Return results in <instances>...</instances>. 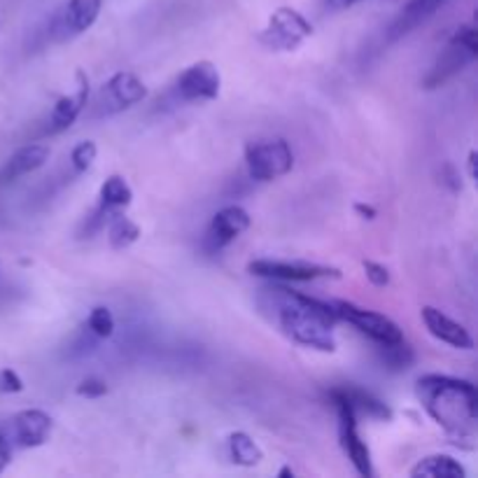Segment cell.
Listing matches in <instances>:
<instances>
[{"label":"cell","mask_w":478,"mask_h":478,"mask_svg":"<svg viewBox=\"0 0 478 478\" xmlns=\"http://www.w3.org/2000/svg\"><path fill=\"white\" fill-rule=\"evenodd\" d=\"M416 395L427 416L443 427L455 446L472 448L476 439L478 392L472 380L427 373L416 383Z\"/></svg>","instance_id":"1"},{"label":"cell","mask_w":478,"mask_h":478,"mask_svg":"<svg viewBox=\"0 0 478 478\" xmlns=\"http://www.w3.org/2000/svg\"><path fill=\"white\" fill-rule=\"evenodd\" d=\"M269 292L278 327L283 329L285 336H290L299 346L313 348L320 353L336 350L333 325L339 317L333 313L332 303L285 287H273Z\"/></svg>","instance_id":"2"},{"label":"cell","mask_w":478,"mask_h":478,"mask_svg":"<svg viewBox=\"0 0 478 478\" xmlns=\"http://www.w3.org/2000/svg\"><path fill=\"white\" fill-rule=\"evenodd\" d=\"M478 57V38H476V26L474 24H462L458 31L451 35L448 44L441 50L436 61L432 63L427 77L422 80L425 89H439L453 80L459 70H465L472 61Z\"/></svg>","instance_id":"3"},{"label":"cell","mask_w":478,"mask_h":478,"mask_svg":"<svg viewBox=\"0 0 478 478\" xmlns=\"http://www.w3.org/2000/svg\"><path fill=\"white\" fill-rule=\"evenodd\" d=\"M313 35V24L294 7H278L259 33V43L270 51H294Z\"/></svg>","instance_id":"4"},{"label":"cell","mask_w":478,"mask_h":478,"mask_svg":"<svg viewBox=\"0 0 478 478\" xmlns=\"http://www.w3.org/2000/svg\"><path fill=\"white\" fill-rule=\"evenodd\" d=\"M247 176L257 183H270L278 177L287 176L294 166V152L290 143L283 138L259 140L246 150Z\"/></svg>","instance_id":"5"},{"label":"cell","mask_w":478,"mask_h":478,"mask_svg":"<svg viewBox=\"0 0 478 478\" xmlns=\"http://www.w3.org/2000/svg\"><path fill=\"white\" fill-rule=\"evenodd\" d=\"M329 399H332L333 409H336V416H339V439L341 446L346 451V455L350 458L353 466L357 469L362 476L372 478L373 466H372V451L366 446L362 436L357 432V413L353 411V406L348 404V399L341 395L336 388L329 392Z\"/></svg>","instance_id":"6"},{"label":"cell","mask_w":478,"mask_h":478,"mask_svg":"<svg viewBox=\"0 0 478 478\" xmlns=\"http://www.w3.org/2000/svg\"><path fill=\"white\" fill-rule=\"evenodd\" d=\"M332 309L339 322L353 325L359 333H364L366 339H372L373 343H396V341L404 339L402 327L395 320H390L388 315L376 313L372 309H362V306L350 302H332Z\"/></svg>","instance_id":"7"},{"label":"cell","mask_w":478,"mask_h":478,"mask_svg":"<svg viewBox=\"0 0 478 478\" xmlns=\"http://www.w3.org/2000/svg\"><path fill=\"white\" fill-rule=\"evenodd\" d=\"M103 0H66L50 21V35L54 43H68L80 38L96 24Z\"/></svg>","instance_id":"8"},{"label":"cell","mask_w":478,"mask_h":478,"mask_svg":"<svg viewBox=\"0 0 478 478\" xmlns=\"http://www.w3.org/2000/svg\"><path fill=\"white\" fill-rule=\"evenodd\" d=\"M147 98V87L143 84V80L133 75V73H126L120 70L114 73L110 80L101 87L98 96H96V114H117L124 113L129 107L138 106Z\"/></svg>","instance_id":"9"},{"label":"cell","mask_w":478,"mask_h":478,"mask_svg":"<svg viewBox=\"0 0 478 478\" xmlns=\"http://www.w3.org/2000/svg\"><path fill=\"white\" fill-rule=\"evenodd\" d=\"M252 276L278 280V283H310L320 278H341V270L333 266L310 264V262H280V259H255L247 264Z\"/></svg>","instance_id":"10"},{"label":"cell","mask_w":478,"mask_h":478,"mask_svg":"<svg viewBox=\"0 0 478 478\" xmlns=\"http://www.w3.org/2000/svg\"><path fill=\"white\" fill-rule=\"evenodd\" d=\"M51 427H54V420H51L50 413L40 409H26L20 411L3 429H5L12 448H24L26 451V448L44 446L51 436Z\"/></svg>","instance_id":"11"},{"label":"cell","mask_w":478,"mask_h":478,"mask_svg":"<svg viewBox=\"0 0 478 478\" xmlns=\"http://www.w3.org/2000/svg\"><path fill=\"white\" fill-rule=\"evenodd\" d=\"M222 91V77L210 61H196L177 77V96L183 101H215Z\"/></svg>","instance_id":"12"},{"label":"cell","mask_w":478,"mask_h":478,"mask_svg":"<svg viewBox=\"0 0 478 478\" xmlns=\"http://www.w3.org/2000/svg\"><path fill=\"white\" fill-rule=\"evenodd\" d=\"M420 315L427 332L432 333L436 341H441V343H446V346L451 348H458V350H472L474 348L472 333L466 332L459 322H455L453 317H448L443 310L435 309V306H425Z\"/></svg>","instance_id":"13"},{"label":"cell","mask_w":478,"mask_h":478,"mask_svg":"<svg viewBox=\"0 0 478 478\" xmlns=\"http://www.w3.org/2000/svg\"><path fill=\"white\" fill-rule=\"evenodd\" d=\"M247 229H250V215H247V210L240 208V206H227V208L217 210L213 215V222H210L208 229L210 246L215 250L227 247L229 243H233Z\"/></svg>","instance_id":"14"},{"label":"cell","mask_w":478,"mask_h":478,"mask_svg":"<svg viewBox=\"0 0 478 478\" xmlns=\"http://www.w3.org/2000/svg\"><path fill=\"white\" fill-rule=\"evenodd\" d=\"M89 101V80L82 70L77 73V87L73 94L61 96L57 106L51 107L50 114V133H61L75 124L77 117L82 114Z\"/></svg>","instance_id":"15"},{"label":"cell","mask_w":478,"mask_h":478,"mask_svg":"<svg viewBox=\"0 0 478 478\" xmlns=\"http://www.w3.org/2000/svg\"><path fill=\"white\" fill-rule=\"evenodd\" d=\"M443 3H446V0H411L409 5L399 12V17L392 21L390 33H388L390 43L404 38V35H409V33L416 31L418 26H422L427 20H432L436 14V10H439Z\"/></svg>","instance_id":"16"},{"label":"cell","mask_w":478,"mask_h":478,"mask_svg":"<svg viewBox=\"0 0 478 478\" xmlns=\"http://www.w3.org/2000/svg\"><path fill=\"white\" fill-rule=\"evenodd\" d=\"M51 150L47 145H40V143H31V145H24L14 152L12 157L7 159L5 168L0 170V180H17L21 176H28V173H35L38 168H43L47 161H50Z\"/></svg>","instance_id":"17"},{"label":"cell","mask_w":478,"mask_h":478,"mask_svg":"<svg viewBox=\"0 0 478 478\" xmlns=\"http://www.w3.org/2000/svg\"><path fill=\"white\" fill-rule=\"evenodd\" d=\"M336 390L346 396L348 404H350L355 413H357V418L366 416L373 418V420H392L390 406H388L383 399H378L376 395H372V392L362 390L357 385H341Z\"/></svg>","instance_id":"18"},{"label":"cell","mask_w":478,"mask_h":478,"mask_svg":"<svg viewBox=\"0 0 478 478\" xmlns=\"http://www.w3.org/2000/svg\"><path fill=\"white\" fill-rule=\"evenodd\" d=\"M413 478H465V466L459 465L458 459L451 455L436 453L427 455V458L418 459V465L411 469Z\"/></svg>","instance_id":"19"},{"label":"cell","mask_w":478,"mask_h":478,"mask_svg":"<svg viewBox=\"0 0 478 478\" xmlns=\"http://www.w3.org/2000/svg\"><path fill=\"white\" fill-rule=\"evenodd\" d=\"M229 458H231L233 465L239 466H257L262 459H264V451L259 448V443L252 439L246 432H231L229 435Z\"/></svg>","instance_id":"20"},{"label":"cell","mask_w":478,"mask_h":478,"mask_svg":"<svg viewBox=\"0 0 478 478\" xmlns=\"http://www.w3.org/2000/svg\"><path fill=\"white\" fill-rule=\"evenodd\" d=\"M107 240H110V247L113 250H126L131 247L136 240L140 239V227L133 220H129L126 215H121L120 210H114L110 217H107Z\"/></svg>","instance_id":"21"},{"label":"cell","mask_w":478,"mask_h":478,"mask_svg":"<svg viewBox=\"0 0 478 478\" xmlns=\"http://www.w3.org/2000/svg\"><path fill=\"white\" fill-rule=\"evenodd\" d=\"M378 359L385 369L390 372H406L416 362V353L406 341H396V343H376Z\"/></svg>","instance_id":"22"},{"label":"cell","mask_w":478,"mask_h":478,"mask_svg":"<svg viewBox=\"0 0 478 478\" xmlns=\"http://www.w3.org/2000/svg\"><path fill=\"white\" fill-rule=\"evenodd\" d=\"M133 189L126 183V177L110 176L106 183L101 184V206L107 210H124L126 206H131Z\"/></svg>","instance_id":"23"},{"label":"cell","mask_w":478,"mask_h":478,"mask_svg":"<svg viewBox=\"0 0 478 478\" xmlns=\"http://www.w3.org/2000/svg\"><path fill=\"white\" fill-rule=\"evenodd\" d=\"M87 329L89 333H94L96 339H110L114 333V317L110 309H106V306L91 309L87 317Z\"/></svg>","instance_id":"24"},{"label":"cell","mask_w":478,"mask_h":478,"mask_svg":"<svg viewBox=\"0 0 478 478\" xmlns=\"http://www.w3.org/2000/svg\"><path fill=\"white\" fill-rule=\"evenodd\" d=\"M96 157H98V147H96L94 140H82L80 145H75L73 152H70V164H73L77 173H87L94 166Z\"/></svg>","instance_id":"25"},{"label":"cell","mask_w":478,"mask_h":478,"mask_svg":"<svg viewBox=\"0 0 478 478\" xmlns=\"http://www.w3.org/2000/svg\"><path fill=\"white\" fill-rule=\"evenodd\" d=\"M77 395L87 396V399H98V396L107 395V383L98 376H89L77 385Z\"/></svg>","instance_id":"26"},{"label":"cell","mask_w":478,"mask_h":478,"mask_svg":"<svg viewBox=\"0 0 478 478\" xmlns=\"http://www.w3.org/2000/svg\"><path fill=\"white\" fill-rule=\"evenodd\" d=\"M364 276L366 280L376 287H388L390 285V270L385 269L383 264H378V262H364Z\"/></svg>","instance_id":"27"},{"label":"cell","mask_w":478,"mask_h":478,"mask_svg":"<svg viewBox=\"0 0 478 478\" xmlns=\"http://www.w3.org/2000/svg\"><path fill=\"white\" fill-rule=\"evenodd\" d=\"M21 390H24V380L20 378V373L14 372V369H3L0 372V392L17 395Z\"/></svg>","instance_id":"28"},{"label":"cell","mask_w":478,"mask_h":478,"mask_svg":"<svg viewBox=\"0 0 478 478\" xmlns=\"http://www.w3.org/2000/svg\"><path fill=\"white\" fill-rule=\"evenodd\" d=\"M12 443L7 439L5 429H0V474L5 472L7 465H10V459H12Z\"/></svg>","instance_id":"29"},{"label":"cell","mask_w":478,"mask_h":478,"mask_svg":"<svg viewBox=\"0 0 478 478\" xmlns=\"http://www.w3.org/2000/svg\"><path fill=\"white\" fill-rule=\"evenodd\" d=\"M355 213L362 217V220H376V208L373 206H366V203H355Z\"/></svg>","instance_id":"30"},{"label":"cell","mask_w":478,"mask_h":478,"mask_svg":"<svg viewBox=\"0 0 478 478\" xmlns=\"http://www.w3.org/2000/svg\"><path fill=\"white\" fill-rule=\"evenodd\" d=\"M327 3L332 10H346V7L357 5V3H362V0H327Z\"/></svg>","instance_id":"31"},{"label":"cell","mask_w":478,"mask_h":478,"mask_svg":"<svg viewBox=\"0 0 478 478\" xmlns=\"http://www.w3.org/2000/svg\"><path fill=\"white\" fill-rule=\"evenodd\" d=\"M466 161H469V176H472V180L474 177H476V152H469V159H466Z\"/></svg>","instance_id":"32"},{"label":"cell","mask_w":478,"mask_h":478,"mask_svg":"<svg viewBox=\"0 0 478 478\" xmlns=\"http://www.w3.org/2000/svg\"><path fill=\"white\" fill-rule=\"evenodd\" d=\"M278 476L280 478H287V476H294V472H292L290 466H283V469H280V474H278Z\"/></svg>","instance_id":"33"}]
</instances>
